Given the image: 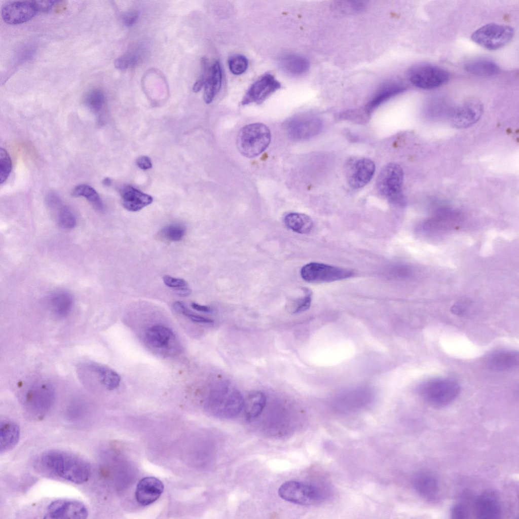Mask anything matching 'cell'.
I'll list each match as a JSON object with an SVG mask.
<instances>
[{
  "mask_svg": "<svg viewBox=\"0 0 519 519\" xmlns=\"http://www.w3.org/2000/svg\"><path fill=\"white\" fill-rule=\"evenodd\" d=\"M137 165L141 169L147 170L152 167V163L149 157L146 156H142L138 157L136 160Z\"/></svg>",
  "mask_w": 519,
  "mask_h": 519,
  "instance_id": "ee69618b",
  "label": "cell"
},
{
  "mask_svg": "<svg viewBox=\"0 0 519 519\" xmlns=\"http://www.w3.org/2000/svg\"><path fill=\"white\" fill-rule=\"evenodd\" d=\"M164 284L169 287L175 289L187 287L188 283L181 278H175L169 275H165L163 278Z\"/></svg>",
  "mask_w": 519,
  "mask_h": 519,
  "instance_id": "ab89813d",
  "label": "cell"
},
{
  "mask_svg": "<svg viewBox=\"0 0 519 519\" xmlns=\"http://www.w3.org/2000/svg\"><path fill=\"white\" fill-rule=\"evenodd\" d=\"M403 171L400 165L390 163L385 165L379 173L376 188L380 195L394 203L402 201V187Z\"/></svg>",
  "mask_w": 519,
  "mask_h": 519,
  "instance_id": "8992f818",
  "label": "cell"
},
{
  "mask_svg": "<svg viewBox=\"0 0 519 519\" xmlns=\"http://www.w3.org/2000/svg\"><path fill=\"white\" fill-rule=\"evenodd\" d=\"M405 86L396 81L388 82L382 85L374 93L365 106V110L370 112L389 99L403 92Z\"/></svg>",
  "mask_w": 519,
  "mask_h": 519,
  "instance_id": "ffe728a7",
  "label": "cell"
},
{
  "mask_svg": "<svg viewBox=\"0 0 519 519\" xmlns=\"http://www.w3.org/2000/svg\"><path fill=\"white\" fill-rule=\"evenodd\" d=\"M345 173L348 184L353 188H361L372 179L375 171V165L369 159L351 157L346 162Z\"/></svg>",
  "mask_w": 519,
  "mask_h": 519,
  "instance_id": "30bf717a",
  "label": "cell"
},
{
  "mask_svg": "<svg viewBox=\"0 0 519 519\" xmlns=\"http://www.w3.org/2000/svg\"><path fill=\"white\" fill-rule=\"evenodd\" d=\"M408 78L415 86L423 89H432L446 84L450 79L449 72L441 67L427 63L412 66Z\"/></svg>",
  "mask_w": 519,
  "mask_h": 519,
  "instance_id": "52a82bcc",
  "label": "cell"
},
{
  "mask_svg": "<svg viewBox=\"0 0 519 519\" xmlns=\"http://www.w3.org/2000/svg\"><path fill=\"white\" fill-rule=\"evenodd\" d=\"M56 211L57 212L58 223L61 227L65 229H70L76 226V217L68 207L61 205Z\"/></svg>",
  "mask_w": 519,
  "mask_h": 519,
  "instance_id": "d6a6232c",
  "label": "cell"
},
{
  "mask_svg": "<svg viewBox=\"0 0 519 519\" xmlns=\"http://www.w3.org/2000/svg\"><path fill=\"white\" fill-rule=\"evenodd\" d=\"M84 102L91 111L94 113H98L100 112L104 104V94L100 89L92 88L85 94Z\"/></svg>",
  "mask_w": 519,
  "mask_h": 519,
  "instance_id": "4dcf8cb0",
  "label": "cell"
},
{
  "mask_svg": "<svg viewBox=\"0 0 519 519\" xmlns=\"http://www.w3.org/2000/svg\"><path fill=\"white\" fill-rule=\"evenodd\" d=\"M191 307L194 309L200 312L208 313L211 311V309L209 307L201 305L195 302L191 303Z\"/></svg>",
  "mask_w": 519,
  "mask_h": 519,
  "instance_id": "bcb514c9",
  "label": "cell"
},
{
  "mask_svg": "<svg viewBox=\"0 0 519 519\" xmlns=\"http://www.w3.org/2000/svg\"><path fill=\"white\" fill-rule=\"evenodd\" d=\"M55 400L52 386L48 383H38L26 391L22 399L26 411L37 418L45 416L52 407Z\"/></svg>",
  "mask_w": 519,
  "mask_h": 519,
  "instance_id": "5b68a950",
  "label": "cell"
},
{
  "mask_svg": "<svg viewBox=\"0 0 519 519\" xmlns=\"http://www.w3.org/2000/svg\"><path fill=\"white\" fill-rule=\"evenodd\" d=\"M71 193L73 196L85 198L97 210L102 211L103 209V204L100 196L91 186L85 184L77 186Z\"/></svg>",
  "mask_w": 519,
  "mask_h": 519,
  "instance_id": "f546056e",
  "label": "cell"
},
{
  "mask_svg": "<svg viewBox=\"0 0 519 519\" xmlns=\"http://www.w3.org/2000/svg\"><path fill=\"white\" fill-rule=\"evenodd\" d=\"M284 221L288 228L295 232L302 234L309 233L313 227L312 218L309 216L301 213H289L285 216Z\"/></svg>",
  "mask_w": 519,
  "mask_h": 519,
  "instance_id": "484cf974",
  "label": "cell"
},
{
  "mask_svg": "<svg viewBox=\"0 0 519 519\" xmlns=\"http://www.w3.org/2000/svg\"><path fill=\"white\" fill-rule=\"evenodd\" d=\"M20 438V428L14 421L4 419L0 423V453H6L14 449Z\"/></svg>",
  "mask_w": 519,
  "mask_h": 519,
  "instance_id": "7402d4cb",
  "label": "cell"
},
{
  "mask_svg": "<svg viewBox=\"0 0 519 519\" xmlns=\"http://www.w3.org/2000/svg\"><path fill=\"white\" fill-rule=\"evenodd\" d=\"M354 272L349 269L322 263H310L301 270L302 278L313 283L331 282L350 278Z\"/></svg>",
  "mask_w": 519,
  "mask_h": 519,
  "instance_id": "9c48e42d",
  "label": "cell"
},
{
  "mask_svg": "<svg viewBox=\"0 0 519 519\" xmlns=\"http://www.w3.org/2000/svg\"><path fill=\"white\" fill-rule=\"evenodd\" d=\"M271 134L268 127L261 123L247 125L238 132L236 144L239 152L247 158L257 156L268 147Z\"/></svg>",
  "mask_w": 519,
  "mask_h": 519,
  "instance_id": "7a4b0ae2",
  "label": "cell"
},
{
  "mask_svg": "<svg viewBox=\"0 0 519 519\" xmlns=\"http://www.w3.org/2000/svg\"><path fill=\"white\" fill-rule=\"evenodd\" d=\"M163 491L164 485L160 480L153 476L145 477L137 485L135 498L139 504L147 506L155 502Z\"/></svg>",
  "mask_w": 519,
  "mask_h": 519,
  "instance_id": "e0dca14e",
  "label": "cell"
},
{
  "mask_svg": "<svg viewBox=\"0 0 519 519\" xmlns=\"http://www.w3.org/2000/svg\"><path fill=\"white\" fill-rule=\"evenodd\" d=\"M460 391L455 381L446 378H436L425 382L420 387V393L430 405L442 407L449 405L458 396Z\"/></svg>",
  "mask_w": 519,
  "mask_h": 519,
  "instance_id": "3957f363",
  "label": "cell"
},
{
  "mask_svg": "<svg viewBox=\"0 0 519 519\" xmlns=\"http://www.w3.org/2000/svg\"><path fill=\"white\" fill-rule=\"evenodd\" d=\"M86 367L90 372L96 373L100 383L108 390H114L119 385L120 377L112 369L96 363H89Z\"/></svg>",
  "mask_w": 519,
  "mask_h": 519,
  "instance_id": "cb8c5ba5",
  "label": "cell"
},
{
  "mask_svg": "<svg viewBox=\"0 0 519 519\" xmlns=\"http://www.w3.org/2000/svg\"><path fill=\"white\" fill-rule=\"evenodd\" d=\"M413 485L417 493L425 499L432 500L438 491V483L436 476L431 472L422 471L415 475Z\"/></svg>",
  "mask_w": 519,
  "mask_h": 519,
  "instance_id": "44dd1931",
  "label": "cell"
},
{
  "mask_svg": "<svg viewBox=\"0 0 519 519\" xmlns=\"http://www.w3.org/2000/svg\"><path fill=\"white\" fill-rule=\"evenodd\" d=\"M514 32L510 26L491 23L479 27L471 36L473 42L489 50H496L507 45Z\"/></svg>",
  "mask_w": 519,
  "mask_h": 519,
  "instance_id": "277c9868",
  "label": "cell"
},
{
  "mask_svg": "<svg viewBox=\"0 0 519 519\" xmlns=\"http://www.w3.org/2000/svg\"><path fill=\"white\" fill-rule=\"evenodd\" d=\"M266 403L265 395L261 391L251 392L247 397L244 406L247 420L253 421L262 413Z\"/></svg>",
  "mask_w": 519,
  "mask_h": 519,
  "instance_id": "83f0119b",
  "label": "cell"
},
{
  "mask_svg": "<svg viewBox=\"0 0 519 519\" xmlns=\"http://www.w3.org/2000/svg\"><path fill=\"white\" fill-rule=\"evenodd\" d=\"M279 65L281 69L288 75L301 76L306 72L310 67L307 59L296 54H288L280 59Z\"/></svg>",
  "mask_w": 519,
  "mask_h": 519,
  "instance_id": "603a6c76",
  "label": "cell"
},
{
  "mask_svg": "<svg viewBox=\"0 0 519 519\" xmlns=\"http://www.w3.org/2000/svg\"><path fill=\"white\" fill-rule=\"evenodd\" d=\"M469 72L477 76L490 77L498 74L499 67L495 62L487 59H477L471 60L465 65Z\"/></svg>",
  "mask_w": 519,
  "mask_h": 519,
  "instance_id": "f1b7e54d",
  "label": "cell"
},
{
  "mask_svg": "<svg viewBox=\"0 0 519 519\" xmlns=\"http://www.w3.org/2000/svg\"><path fill=\"white\" fill-rule=\"evenodd\" d=\"M519 354L517 351L510 350L496 351L490 353L486 358L485 363L488 368L496 371H503L512 368L518 364Z\"/></svg>",
  "mask_w": 519,
  "mask_h": 519,
  "instance_id": "d6986e66",
  "label": "cell"
},
{
  "mask_svg": "<svg viewBox=\"0 0 519 519\" xmlns=\"http://www.w3.org/2000/svg\"><path fill=\"white\" fill-rule=\"evenodd\" d=\"M121 202L128 211H139L153 202V197L135 189L130 185H126L120 190Z\"/></svg>",
  "mask_w": 519,
  "mask_h": 519,
  "instance_id": "ac0fdd59",
  "label": "cell"
},
{
  "mask_svg": "<svg viewBox=\"0 0 519 519\" xmlns=\"http://www.w3.org/2000/svg\"><path fill=\"white\" fill-rule=\"evenodd\" d=\"M174 337V335L170 329L162 325L153 326L148 328L145 332L147 343L157 348L165 347Z\"/></svg>",
  "mask_w": 519,
  "mask_h": 519,
  "instance_id": "d4e9b609",
  "label": "cell"
},
{
  "mask_svg": "<svg viewBox=\"0 0 519 519\" xmlns=\"http://www.w3.org/2000/svg\"><path fill=\"white\" fill-rule=\"evenodd\" d=\"M278 495L283 500L301 505L314 504L322 498L316 487L299 481L289 480L283 483L278 489Z\"/></svg>",
  "mask_w": 519,
  "mask_h": 519,
  "instance_id": "ba28073f",
  "label": "cell"
},
{
  "mask_svg": "<svg viewBox=\"0 0 519 519\" xmlns=\"http://www.w3.org/2000/svg\"><path fill=\"white\" fill-rule=\"evenodd\" d=\"M50 305L55 315L59 318L67 316L71 310L73 300L71 295L65 291L54 293L50 299Z\"/></svg>",
  "mask_w": 519,
  "mask_h": 519,
  "instance_id": "4316f807",
  "label": "cell"
},
{
  "mask_svg": "<svg viewBox=\"0 0 519 519\" xmlns=\"http://www.w3.org/2000/svg\"><path fill=\"white\" fill-rule=\"evenodd\" d=\"M207 78L203 75L201 76L200 78L195 82L193 87V91L195 93H198L204 86Z\"/></svg>",
  "mask_w": 519,
  "mask_h": 519,
  "instance_id": "f6af8a7d",
  "label": "cell"
},
{
  "mask_svg": "<svg viewBox=\"0 0 519 519\" xmlns=\"http://www.w3.org/2000/svg\"><path fill=\"white\" fill-rule=\"evenodd\" d=\"M228 63L230 70L235 75H240L245 72L248 64L247 59L241 54L232 55L229 57Z\"/></svg>",
  "mask_w": 519,
  "mask_h": 519,
  "instance_id": "836d02e7",
  "label": "cell"
},
{
  "mask_svg": "<svg viewBox=\"0 0 519 519\" xmlns=\"http://www.w3.org/2000/svg\"><path fill=\"white\" fill-rule=\"evenodd\" d=\"M40 462L53 474L75 484L86 483L91 475L89 463L81 456L67 451H46L41 456Z\"/></svg>",
  "mask_w": 519,
  "mask_h": 519,
  "instance_id": "6da1fadb",
  "label": "cell"
},
{
  "mask_svg": "<svg viewBox=\"0 0 519 519\" xmlns=\"http://www.w3.org/2000/svg\"><path fill=\"white\" fill-rule=\"evenodd\" d=\"M173 307L176 312L186 316L193 322L203 323H212L213 322V320L211 319L193 313L181 302H175L173 304Z\"/></svg>",
  "mask_w": 519,
  "mask_h": 519,
  "instance_id": "d590c367",
  "label": "cell"
},
{
  "mask_svg": "<svg viewBox=\"0 0 519 519\" xmlns=\"http://www.w3.org/2000/svg\"><path fill=\"white\" fill-rule=\"evenodd\" d=\"M451 514L454 518H467L469 517V511L464 504L459 503L452 506Z\"/></svg>",
  "mask_w": 519,
  "mask_h": 519,
  "instance_id": "f35d334b",
  "label": "cell"
},
{
  "mask_svg": "<svg viewBox=\"0 0 519 519\" xmlns=\"http://www.w3.org/2000/svg\"><path fill=\"white\" fill-rule=\"evenodd\" d=\"M38 11L46 12L49 11L54 6L55 1H34Z\"/></svg>",
  "mask_w": 519,
  "mask_h": 519,
  "instance_id": "7bdbcfd3",
  "label": "cell"
},
{
  "mask_svg": "<svg viewBox=\"0 0 519 519\" xmlns=\"http://www.w3.org/2000/svg\"><path fill=\"white\" fill-rule=\"evenodd\" d=\"M129 55L124 56L117 59L115 61V67L120 70L127 69L129 65L133 64Z\"/></svg>",
  "mask_w": 519,
  "mask_h": 519,
  "instance_id": "b9f144b4",
  "label": "cell"
},
{
  "mask_svg": "<svg viewBox=\"0 0 519 519\" xmlns=\"http://www.w3.org/2000/svg\"><path fill=\"white\" fill-rule=\"evenodd\" d=\"M484 110L481 102L476 98L466 100L452 112L450 122L456 128L471 127L481 118Z\"/></svg>",
  "mask_w": 519,
  "mask_h": 519,
  "instance_id": "4fadbf2b",
  "label": "cell"
},
{
  "mask_svg": "<svg viewBox=\"0 0 519 519\" xmlns=\"http://www.w3.org/2000/svg\"><path fill=\"white\" fill-rule=\"evenodd\" d=\"M103 183L105 186H109L111 183V180L109 178H105L103 180Z\"/></svg>",
  "mask_w": 519,
  "mask_h": 519,
  "instance_id": "c3c4849f",
  "label": "cell"
},
{
  "mask_svg": "<svg viewBox=\"0 0 519 519\" xmlns=\"http://www.w3.org/2000/svg\"><path fill=\"white\" fill-rule=\"evenodd\" d=\"M304 292V296L298 301L293 313L297 314L304 312L310 308L312 302V292L309 289L305 288Z\"/></svg>",
  "mask_w": 519,
  "mask_h": 519,
  "instance_id": "74e56055",
  "label": "cell"
},
{
  "mask_svg": "<svg viewBox=\"0 0 519 519\" xmlns=\"http://www.w3.org/2000/svg\"><path fill=\"white\" fill-rule=\"evenodd\" d=\"M138 13L136 11H131L127 12L122 15V21L123 24L130 27L134 25L138 18Z\"/></svg>",
  "mask_w": 519,
  "mask_h": 519,
  "instance_id": "60d3db41",
  "label": "cell"
},
{
  "mask_svg": "<svg viewBox=\"0 0 519 519\" xmlns=\"http://www.w3.org/2000/svg\"><path fill=\"white\" fill-rule=\"evenodd\" d=\"M175 292L180 296H187L190 295L192 291L189 288L184 287L176 289Z\"/></svg>",
  "mask_w": 519,
  "mask_h": 519,
  "instance_id": "7dc6e473",
  "label": "cell"
},
{
  "mask_svg": "<svg viewBox=\"0 0 519 519\" xmlns=\"http://www.w3.org/2000/svg\"><path fill=\"white\" fill-rule=\"evenodd\" d=\"M474 511L478 518H499L501 514V505L497 492L492 490L482 492L475 501Z\"/></svg>",
  "mask_w": 519,
  "mask_h": 519,
  "instance_id": "2e32d148",
  "label": "cell"
},
{
  "mask_svg": "<svg viewBox=\"0 0 519 519\" xmlns=\"http://www.w3.org/2000/svg\"><path fill=\"white\" fill-rule=\"evenodd\" d=\"M222 83V70L220 63L216 60L211 66V69L205 84L209 86L215 95L217 94L221 88Z\"/></svg>",
  "mask_w": 519,
  "mask_h": 519,
  "instance_id": "1f68e13d",
  "label": "cell"
},
{
  "mask_svg": "<svg viewBox=\"0 0 519 519\" xmlns=\"http://www.w3.org/2000/svg\"><path fill=\"white\" fill-rule=\"evenodd\" d=\"M321 123L317 117L307 114L299 115L288 119L285 128L292 139H307L316 135L321 128Z\"/></svg>",
  "mask_w": 519,
  "mask_h": 519,
  "instance_id": "7c38bea8",
  "label": "cell"
},
{
  "mask_svg": "<svg viewBox=\"0 0 519 519\" xmlns=\"http://www.w3.org/2000/svg\"><path fill=\"white\" fill-rule=\"evenodd\" d=\"M186 232L185 227L180 224H172L164 227L161 231V235L166 240L171 241H180Z\"/></svg>",
  "mask_w": 519,
  "mask_h": 519,
  "instance_id": "e575fe53",
  "label": "cell"
},
{
  "mask_svg": "<svg viewBox=\"0 0 519 519\" xmlns=\"http://www.w3.org/2000/svg\"><path fill=\"white\" fill-rule=\"evenodd\" d=\"M88 510L82 502L72 499H58L47 506L44 518L47 519H84L88 517Z\"/></svg>",
  "mask_w": 519,
  "mask_h": 519,
  "instance_id": "8fae6325",
  "label": "cell"
},
{
  "mask_svg": "<svg viewBox=\"0 0 519 519\" xmlns=\"http://www.w3.org/2000/svg\"><path fill=\"white\" fill-rule=\"evenodd\" d=\"M12 167L11 159L7 151L0 149V183L4 182L9 177Z\"/></svg>",
  "mask_w": 519,
  "mask_h": 519,
  "instance_id": "8d00e7d4",
  "label": "cell"
},
{
  "mask_svg": "<svg viewBox=\"0 0 519 519\" xmlns=\"http://www.w3.org/2000/svg\"><path fill=\"white\" fill-rule=\"evenodd\" d=\"M281 87L280 83L269 73H265L249 88L241 101L242 105L261 104Z\"/></svg>",
  "mask_w": 519,
  "mask_h": 519,
  "instance_id": "9a60e30c",
  "label": "cell"
},
{
  "mask_svg": "<svg viewBox=\"0 0 519 519\" xmlns=\"http://www.w3.org/2000/svg\"><path fill=\"white\" fill-rule=\"evenodd\" d=\"M38 12L34 1H11L2 6L1 15L5 23L17 25L30 20Z\"/></svg>",
  "mask_w": 519,
  "mask_h": 519,
  "instance_id": "5bb4252c",
  "label": "cell"
}]
</instances>
